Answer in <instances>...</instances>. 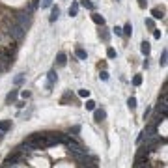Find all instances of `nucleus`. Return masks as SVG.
<instances>
[{"label": "nucleus", "instance_id": "3", "mask_svg": "<svg viewBox=\"0 0 168 168\" xmlns=\"http://www.w3.org/2000/svg\"><path fill=\"white\" fill-rule=\"evenodd\" d=\"M8 32H9V35H11L13 39H17V41H19V39H23V38H24V28L21 26V24H13V26L9 28Z\"/></svg>", "mask_w": 168, "mask_h": 168}, {"label": "nucleus", "instance_id": "26", "mask_svg": "<svg viewBox=\"0 0 168 168\" xmlns=\"http://www.w3.org/2000/svg\"><path fill=\"white\" fill-rule=\"evenodd\" d=\"M146 26H147V28H151V30H155V23H153V19H146Z\"/></svg>", "mask_w": 168, "mask_h": 168}, {"label": "nucleus", "instance_id": "8", "mask_svg": "<svg viewBox=\"0 0 168 168\" xmlns=\"http://www.w3.org/2000/svg\"><path fill=\"white\" fill-rule=\"evenodd\" d=\"M58 17H60V8H58V6H52V9H50V17H49V21H50V23H56V21H58Z\"/></svg>", "mask_w": 168, "mask_h": 168}, {"label": "nucleus", "instance_id": "22", "mask_svg": "<svg viewBox=\"0 0 168 168\" xmlns=\"http://www.w3.org/2000/svg\"><path fill=\"white\" fill-rule=\"evenodd\" d=\"M142 84V75H135L133 77V86H140Z\"/></svg>", "mask_w": 168, "mask_h": 168}, {"label": "nucleus", "instance_id": "34", "mask_svg": "<svg viewBox=\"0 0 168 168\" xmlns=\"http://www.w3.org/2000/svg\"><path fill=\"white\" fill-rule=\"evenodd\" d=\"M23 97H24V99H28V97H30V91L24 90V91H23Z\"/></svg>", "mask_w": 168, "mask_h": 168}, {"label": "nucleus", "instance_id": "25", "mask_svg": "<svg viewBox=\"0 0 168 168\" xmlns=\"http://www.w3.org/2000/svg\"><path fill=\"white\" fill-rule=\"evenodd\" d=\"M99 79H101V80H108V71L103 69V71L99 73Z\"/></svg>", "mask_w": 168, "mask_h": 168}, {"label": "nucleus", "instance_id": "23", "mask_svg": "<svg viewBox=\"0 0 168 168\" xmlns=\"http://www.w3.org/2000/svg\"><path fill=\"white\" fill-rule=\"evenodd\" d=\"M86 108H88V110H94L95 108V101H91V99H88V101H86Z\"/></svg>", "mask_w": 168, "mask_h": 168}, {"label": "nucleus", "instance_id": "20", "mask_svg": "<svg viewBox=\"0 0 168 168\" xmlns=\"http://www.w3.org/2000/svg\"><path fill=\"white\" fill-rule=\"evenodd\" d=\"M127 106H129V110H135L136 108V97H129V99H127Z\"/></svg>", "mask_w": 168, "mask_h": 168}, {"label": "nucleus", "instance_id": "27", "mask_svg": "<svg viewBox=\"0 0 168 168\" xmlns=\"http://www.w3.org/2000/svg\"><path fill=\"white\" fill-rule=\"evenodd\" d=\"M79 97H90V90H79Z\"/></svg>", "mask_w": 168, "mask_h": 168}, {"label": "nucleus", "instance_id": "11", "mask_svg": "<svg viewBox=\"0 0 168 168\" xmlns=\"http://www.w3.org/2000/svg\"><path fill=\"white\" fill-rule=\"evenodd\" d=\"M140 50H142V54H144V56H147V54L151 52V45L147 43V41H142L140 43Z\"/></svg>", "mask_w": 168, "mask_h": 168}, {"label": "nucleus", "instance_id": "15", "mask_svg": "<svg viewBox=\"0 0 168 168\" xmlns=\"http://www.w3.org/2000/svg\"><path fill=\"white\" fill-rule=\"evenodd\" d=\"M99 38L103 39V41H108V39H110V34H108V30H106L105 26L99 30Z\"/></svg>", "mask_w": 168, "mask_h": 168}, {"label": "nucleus", "instance_id": "35", "mask_svg": "<svg viewBox=\"0 0 168 168\" xmlns=\"http://www.w3.org/2000/svg\"><path fill=\"white\" fill-rule=\"evenodd\" d=\"M4 138V133H2V131H0V140H2Z\"/></svg>", "mask_w": 168, "mask_h": 168}, {"label": "nucleus", "instance_id": "6", "mask_svg": "<svg viewBox=\"0 0 168 168\" xmlns=\"http://www.w3.org/2000/svg\"><path fill=\"white\" fill-rule=\"evenodd\" d=\"M11 127H13L11 120H0V131H2V133H8V131H11Z\"/></svg>", "mask_w": 168, "mask_h": 168}, {"label": "nucleus", "instance_id": "14", "mask_svg": "<svg viewBox=\"0 0 168 168\" xmlns=\"http://www.w3.org/2000/svg\"><path fill=\"white\" fill-rule=\"evenodd\" d=\"M79 6H82V8H86V9H91V11L95 9V4L91 2V0H80V4H79Z\"/></svg>", "mask_w": 168, "mask_h": 168}, {"label": "nucleus", "instance_id": "17", "mask_svg": "<svg viewBox=\"0 0 168 168\" xmlns=\"http://www.w3.org/2000/svg\"><path fill=\"white\" fill-rule=\"evenodd\" d=\"M65 101H71V103H73V101H75V97H73V94H71V91H65V94H64V97L60 99V103L64 105Z\"/></svg>", "mask_w": 168, "mask_h": 168}, {"label": "nucleus", "instance_id": "32", "mask_svg": "<svg viewBox=\"0 0 168 168\" xmlns=\"http://www.w3.org/2000/svg\"><path fill=\"white\" fill-rule=\"evenodd\" d=\"M114 34H116V35H121V28L116 26V28H114Z\"/></svg>", "mask_w": 168, "mask_h": 168}, {"label": "nucleus", "instance_id": "2", "mask_svg": "<svg viewBox=\"0 0 168 168\" xmlns=\"http://www.w3.org/2000/svg\"><path fill=\"white\" fill-rule=\"evenodd\" d=\"M17 24H21V26L26 30L30 24H32V13H30V11H26V13H24V11L19 13V15H17Z\"/></svg>", "mask_w": 168, "mask_h": 168}, {"label": "nucleus", "instance_id": "12", "mask_svg": "<svg viewBox=\"0 0 168 168\" xmlns=\"http://www.w3.org/2000/svg\"><path fill=\"white\" fill-rule=\"evenodd\" d=\"M79 15V2H71V8H69V17H77Z\"/></svg>", "mask_w": 168, "mask_h": 168}, {"label": "nucleus", "instance_id": "5", "mask_svg": "<svg viewBox=\"0 0 168 168\" xmlns=\"http://www.w3.org/2000/svg\"><path fill=\"white\" fill-rule=\"evenodd\" d=\"M103 120H106V112L103 110V108H94V121H103Z\"/></svg>", "mask_w": 168, "mask_h": 168}, {"label": "nucleus", "instance_id": "24", "mask_svg": "<svg viewBox=\"0 0 168 168\" xmlns=\"http://www.w3.org/2000/svg\"><path fill=\"white\" fill-rule=\"evenodd\" d=\"M106 56H108V58H116V49L108 47V49H106Z\"/></svg>", "mask_w": 168, "mask_h": 168}, {"label": "nucleus", "instance_id": "10", "mask_svg": "<svg viewBox=\"0 0 168 168\" xmlns=\"http://www.w3.org/2000/svg\"><path fill=\"white\" fill-rule=\"evenodd\" d=\"M91 21H94L95 24H99V26H105V17H103V15H99V13L91 15Z\"/></svg>", "mask_w": 168, "mask_h": 168}, {"label": "nucleus", "instance_id": "9", "mask_svg": "<svg viewBox=\"0 0 168 168\" xmlns=\"http://www.w3.org/2000/svg\"><path fill=\"white\" fill-rule=\"evenodd\" d=\"M17 95H19V91H17V90H11V91H9V94L6 95V105H11V103H15Z\"/></svg>", "mask_w": 168, "mask_h": 168}, {"label": "nucleus", "instance_id": "1", "mask_svg": "<svg viewBox=\"0 0 168 168\" xmlns=\"http://www.w3.org/2000/svg\"><path fill=\"white\" fill-rule=\"evenodd\" d=\"M50 146L54 144L47 133H32L23 142V147H26V150H45V147H50Z\"/></svg>", "mask_w": 168, "mask_h": 168}, {"label": "nucleus", "instance_id": "31", "mask_svg": "<svg viewBox=\"0 0 168 168\" xmlns=\"http://www.w3.org/2000/svg\"><path fill=\"white\" fill-rule=\"evenodd\" d=\"M79 131H80V127H79V125H75V127H71V133H75V135H77V133H79Z\"/></svg>", "mask_w": 168, "mask_h": 168}, {"label": "nucleus", "instance_id": "30", "mask_svg": "<svg viewBox=\"0 0 168 168\" xmlns=\"http://www.w3.org/2000/svg\"><path fill=\"white\" fill-rule=\"evenodd\" d=\"M153 38L155 39H161V30H153Z\"/></svg>", "mask_w": 168, "mask_h": 168}, {"label": "nucleus", "instance_id": "21", "mask_svg": "<svg viewBox=\"0 0 168 168\" xmlns=\"http://www.w3.org/2000/svg\"><path fill=\"white\" fill-rule=\"evenodd\" d=\"M166 56H168V52H166V49H164V50H162V54H161V60H159L161 67H164V65H166Z\"/></svg>", "mask_w": 168, "mask_h": 168}, {"label": "nucleus", "instance_id": "16", "mask_svg": "<svg viewBox=\"0 0 168 168\" xmlns=\"http://www.w3.org/2000/svg\"><path fill=\"white\" fill-rule=\"evenodd\" d=\"M24 79H26V75H24V73H19L17 77L13 79V84H15V86H21V84L24 82Z\"/></svg>", "mask_w": 168, "mask_h": 168}, {"label": "nucleus", "instance_id": "33", "mask_svg": "<svg viewBox=\"0 0 168 168\" xmlns=\"http://www.w3.org/2000/svg\"><path fill=\"white\" fill-rule=\"evenodd\" d=\"M17 106H19V108H24V106H26V103H24V101H19Z\"/></svg>", "mask_w": 168, "mask_h": 168}, {"label": "nucleus", "instance_id": "29", "mask_svg": "<svg viewBox=\"0 0 168 168\" xmlns=\"http://www.w3.org/2000/svg\"><path fill=\"white\" fill-rule=\"evenodd\" d=\"M138 6H140L142 9H146V6H147V0H138Z\"/></svg>", "mask_w": 168, "mask_h": 168}, {"label": "nucleus", "instance_id": "28", "mask_svg": "<svg viewBox=\"0 0 168 168\" xmlns=\"http://www.w3.org/2000/svg\"><path fill=\"white\" fill-rule=\"evenodd\" d=\"M50 6H52V0H43L41 8H50Z\"/></svg>", "mask_w": 168, "mask_h": 168}, {"label": "nucleus", "instance_id": "4", "mask_svg": "<svg viewBox=\"0 0 168 168\" xmlns=\"http://www.w3.org/2000/svg\"><path fill=\"white\" fill-rule=\"evenodd\" d=\"M47 75H49V82H47V91H50V90H52V86H54V82H56V80H58V75H56V71H54V69H50Z\"/></svg>", "mask_w": 168, "mask_h": 168}, {"label": "nucleus", "instance_id": "13", "mask_svg": "<svg viewBox=\"0 0 168 168\" xmlns=\"http://www.w3.org/2000/svg\"><path fill=\"white\" fill-rule=\"evenodd\" d=\"M75 54H77L79 60H86V58H88V54H86V50H84L82 47H77V49H75Z\"/></svg>", "mask_w": 168, "mask_h": 168}, {"label": "nucleus", "instance_id": "18", "mask_svg": "<svg viewBox=\"0 0 168 168\" xmlns=\"http://www.w3.org/2000/svg\"><path fill=\"white\" fill-rule=\"evenodd\" d=\"M151 15H153V19H162L164 17V11L159 8H155V9H151Z\"/></svg>", "mask_w": 168, "mask_h": 168}, {"label": "nucleus", "instance_id": "19", "mask_svg": "<svg viewBox=\"0 0 168 168\" xmlns=\"http://www.w3.org/2000/svg\"><path fill=\"white\" fill-rule=\"evenodd\" d=\"M133 34V26H131V23H127L123 28H121V35H131Z\"/></svg>", "mask_w": 168, "mask_h": 168}, {"label": "nucleus", "instance_id": "7", "mask_svg": "<svg viewBox=\"0 0 168 168\" xmlns=\"http://www.w3.org/2000/svg\"><path fill=\"white\" fill-rule=\"evenodd\" d=\"M65 64H67V56L64 52H58V56H56V65H58V67H65Z\"/></svg>", "mask_w": 168, "mask_h": 168}]
</instances>
